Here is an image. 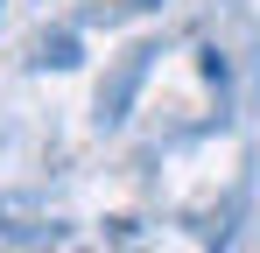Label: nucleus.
Instances as JSON below:
<instances>
[{
    "instance_id": "f257e3e1",
    "label": "nucleus",
    "mask_w": 260,
    "mask_h": 253,
    "mask_svg": "<svg viewBox=\"0 0 260 253\" xmlns=\"http://www.w3.org/2000/svg\"><path fill=\"white\" fill-rule=\"evenodd\" d=\"M127 7H148V0H127Z\"/></svg>"
}]
</instances>
